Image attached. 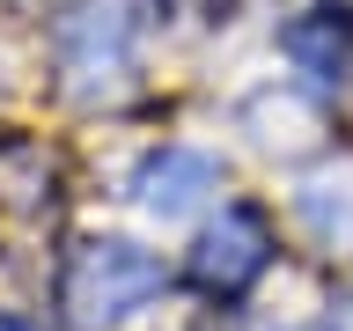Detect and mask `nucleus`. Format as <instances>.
<instances>
[{"mask_svg": "<svg viewBox=\"0 0 353 331\" xmlns=\"http://www.w3.org/2000/svg\"><path fill=\"white\" fill-rule=\"evenodd\" d=\"M162 258L154 250H140V243L125 236H96L81 243L74 258H66V280H59V309L66 324L81 331H103V324H125L132 309H148L154 294H162Z\"/></svg>", "mask_w": 353, "mask_h": 331, "instance_id": "f257e3e1", "label": "nucleus"}, {"mask_svg": "<svg viewBox=\"0 0 353 331\" xmlns=\"http://www.w3.org/2000/svg\"><path fill=\"white\" fill-rule=\"evenodd\" d=\"M0 331H30V324H15V317H0Z\"/></svg>", "mask_w": 353, "mask_h": 331, "instance_id": "423d86ee", "label": "nucleus"}, {"mask_svg": "<svg viewBox=\"0 0 353 331\" xmlns=\"http://www.w3.org/2000/svg\"><path fill=\"white\" fill-rule=\"evenodd\" d=\"M140 0H81L59 15V74L74 96H118L140 52Z\"/></svg>", "mask_w": 353, "mask_h": 331, "instance_id": "f03ea898", "label": "nucleus"}, {"mask_svg": "<svg viewBox=\"0 0 353 331\" xmlns=\"http://www.w3.org/2000/svg\"><path fill=\"white\" fill-rule=\"evenodd\" d=\"M214 184H221V162H214V154H199V148H154L148 162L132 170V199H140L148 214H162V221L192 214Z\"/></svg>", "mask_w": 353, "mask_h": 331, "instance_id": "20e7f679", "label": "nucleus"}, {"mask_svg": "<svg viewBox=\"0 0 353 331\" xmlns=\"http://www.w3.org/2000/svg\"><path fill=\"white\" fill-rule=\"evenodd\" d=\"M265 265H272V236H265V221L250 214V206H228V214L192 243V280L206 287V294H243Z\"/></svg>", "mask_w": 353, "mask_h": 331, "instance_id": "7ed1b4c3", "label": "nucleus"}, {"mask_svg": "<svg viewBox=\"0 0 353 331\" xmlns=\"http://www.w3.org/2000/svg\"><path fill=\"white\" fill-rule=\"evenodd\" d=\"M280 44H287V59L302 66L316 88H339V81L353 74V37L339 30V15H302Z\"/></svg>", "mask_w": 353, "mask_h": 331, "instance_id": "39448f33", "label": "nucleus"}]
</instances>
